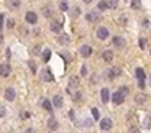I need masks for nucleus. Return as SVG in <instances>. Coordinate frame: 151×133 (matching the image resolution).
<instances>
[{
    "label": "nucleus",
    "instance_id": "38",
    "mask_svg": "<svg viewBox=\"0 0 151 133\" xmlns=\"http://www.w3.org/2000/svg\"><path fill=\"white\" fill-rule=\"evenodd\" d=\"M138 87L140 89H144V80H138Z\"/></svg>",
    "mask_w": 151,
    "mask_h": 133
},
{
    "label": "nucleus",
    "instance_id": "20",
    "mask_svg": "<svg viewBox=\"0 0 151 133\" xmlns=\"http://www.w3.org/2000/svg\"><path fill=\"white\" fill-rule=\"evenodd\" d=\"M58 41L61 43V45H69L71 38H69V35H61V36L58 38Z\"/></svg>",
    "mask_w": 151,
    "mask_h": 133
},
{
    "label": "nucleus",
    "instance_id": "27",
    "mask_svg": "<svg viewBox=\"0 0 151 133\" xmlns=\"http://www.w3.org/2000/svg\"><path fill=\"white\" fill-rule=\"evenodd\" d=\"M8 5L12 8H18L20 7V0H8Z\"/></svg>",
    "mask_w": 151,
    "mask_h": 133
},
{
    "label": "nucleus",
    "instance_id": "28",
    "mask_svg": "<svg viewBox=\"0 0 151 133\" xmlns=\"http://www.w3.org/2000/svg\"><path fill=\"white\" fill-rule=\"evenodd\" d=\"M92 117H94L95 120H98V118H100V112H98L97 108H92Z\"/></svg>",
    "mask_w": 151,
    "mask_h": 133
},
{
    "label": "nucleus",
    "instance_id": "46",
    "mask_svg": "<svg viewBox=\"0 0 151 133\" xmlns=\"http://www.w3.org/2000/svg\"><path fill=\"white\" fill-rule=\"evenodd\" d=\"M0 41H2V36H0Z\"/></svg>",
    "mask_w": 151,
    "mask_h": 133
},
{
    "label": "nucleus",
    "instance_id": "43",
    "mask_svg": "<svg viewBox=\"0 0 151 133\" xmlns=\"http://www.w3.org/2000/svg\"><path fill=\"white\" fill-rule=\"evenodd\" d=\"M5 115V108H0V117H3Z\"/></svg>",
    "mask_w": 151,
    "mask_h": 133
},
{
    "label": "nucleus",
    "instance_id": "44",
    "mask_svg": "<svg viewBox=\"0 0 151 133\" xmlns=\"http://www.w3.org/2000/svg\"><path fill=\"white\" fill-rule=\"evenodd\" d=\"M82 2H84V3H90L92 0H82Z\"/></svg>",
    "mask_w": 151,
    "mask_h": 133
},
{
    "label": "nucleus",
    "instance_id": "5",
    "mask_svg": "<svg viewBox=\"0 0 151 133\" xmlns=\"http://www.w3.org/2000/svg\"><path fill=\"white\" fill-rule=\"evenodd\" d=\"M108 35H110V33H108V30H107L105 27H100L97 30V38H98V40H102V41L107 40V38H108Z\"/></svg>",
    "mask_w": 151,
    "mask_h": 133
},
{
    "label": "nucleus",
    "instance_id": "4",
    "mask_svg": "<svg viewBox=\"0 0 151 133\" xmlns=\"http://www.w3.org/2000/svg\"><path fill=\"white\" fill-rule=\"evenodd\" d=\"M25 20H26V23H30V25H35V23L38 21V15L35 13V12H28V13L25 15Z\"/></svg>",
    "mask_w": 151,
    "mask_h": 133
},
{
    "label": "nucleus",
    "instance_id": "7",
    "mask_svg": "<svg viewBox=\"0 0 151 133\" xmlns=\"http://www.w3.org/2000/svg\"><path fill=\"white\" fill-rule=\"evenodd\" d=\"M49 30H51L53 33H61L63 23H61V21H51V23H49Z\"/></svg>",
    "mask_w": 151,
    "mask_h": 133
},
{
    "label": "nucleus",
    "instance_id": "9",
    "mask_svg": "<svg viewBox=\"0 0 151 133\" xmlns=\"http://www.w3.org/2000/svg\"><path fill=\"white\" fill-rule=\"evenodd\" d=\"M15 89L13 87H7L5 89V100H8V102H12V100H15Z\"/></svg>",
    "mask_w": 151,
    "mask_h": 133
},
{
    "label": "nucleus",
    "instance_id": "41",
    "mask_svg": "<svg viewBox=\"0 0 151 133\" xmlns=\"http://www.w3.org/2000/svg\"><path fill=\"white\" fill-rule=\"evenodd\" d=\"M69 118H71V120H74V118H76V115H74V112H72V110L69 112Z\"/></svg>",
    "mask_w": 151,
    "mask_h": 133
},
{
    "label": "nucleus",
    "instance_id": "25",
    "mask_svg": "<svg viewBox=\"0 0 151 133\" xmlns=\"http://www.w3.org/2000/svg\"><path fill=\"white\" fill-rule=\"evenodd\" d=\"M59 8H61L63 12H67V10H69V5H67V2H66V0H61V2H59Z\"/></svg>",
    "mask_w": 151,
    "mask_h": 133
},
{
    "label": "nucleus",
    "instance_id": "32",
    "mask_svg": "<svg viewBox=\"0 0 151 133\" xmlns=\"http://www.w3.org/2000/svg\"><path fill=\"white\" fill-rule=\"evenodd\" d=\"M144 126L146 128H151V118H144Z\"/></svg>",
    "mask_w": 151,
    "mask_h": 133
},
{
    "label": "nucleus",
    "instance_id": "39",
    "mask_svg": "<svg viewBox=\"0 0 151 133\" xmlns=\"http://www.w3.org/2000/svg\"><path fill=\"white\" fill-rule=\"evenodd\" d=\"M7 25H8V28H13V27H15V21H13V20H8V23H7Z\"/></svg>",
    "mask_w": 151,
    "mask_h": 133
},
{
    "label": "nucleus",
    "instance_id": "42",
    "mask_svg": "<svg viewBox=\"0 0 151 133\" xmlns=\"http://www.w3.org/2000/svg\"><path fill=\"white\" fill-rule=\"evenodd\" d=\"M33 53H35V54H38V53H39V46H35V49H33Z\"/></svg>",
    "mask_w": 151,
    "mask_h": 133
},
{
    "label": "nucleus",
    "instance_id": "36",
    "mask_svg": "<svg viewBox=\"0 0 151 133\" xmlns=\"http://www.w3.org/2000/svg\"><path fill=\"white\" fill-rule=\"evenodd\" d=\"M80 74H82V76H87V67H85V66H82V69H80Z\"/></svg>",
    "mask_w": 151,
    "mask_h": 133
},
{
    "label": "nucleus",
    "instance_id": "15",
    "mask_svg": "<svg viewBox=\"0 0 151 133\" xmlns=\"http://www.w3.org/2000/svg\"><path fill=\"white\" fill-rule=\"evenodd\" d=\"M113 45L117 48H125V40L122 36H113Z\"/></svg>",
    "mask_w": 151,
    "mask_h": 133
},
{
    "label": "nucleus",
    "instance_id": "10",
    "mask_svg": "<svg viewBox=\"0 0 151 133\" xmlns=\"http://www.w3.org/2000/svg\"><path fill=\"white\" fill-rule=\"evenodd\" d=\"M100 97H102V102H104V104H107V102L110 100V90H108L107 87H104V89L100 90Z\"/></svg>",
    "mask_w": 151,
    "mask_h": 133
},
{
    "label": "nucleus",
    "instance_id": "29",
    "mask_svg": "<svg viewBox=\"0 0 151 133\" xmlns=\"http://www.w3.org/2000/svg\"><path fill=\"white\" fill-rule=\"evenodd\" d=\"M80 99H82V94L77 92L76 95H74V102H80Z\"/></svg>",
    "mask_w": 151,
    "mask_h": 133
},
{
    "label": "nucleus",
    "instance_id": "12",
    "mask_svg": "<svg viewBox=\"0 0 151 133\" xmlns=\"http://www.w3.org/2000/svg\"><path fill=\"white\" fill-rule=\"evenodd\" d=\"M41 79L45 80V82H51V80H53V74H51V71H49V69H45V71L41 72Z\"/></svg>",
    "mask_w": 151,
    "mask_h": 133
},
{
    "label": "nucleus",
    "instance_id": "24",
    "mask_svg": "<svg viewBox=\"0 0 151 133\" xmlns=\"http://www.w3.org/2000/svg\"><path fill=\"white\" fill-rule=\"evenodd\" d=\"M131 8L133 10H140L141 8V0H131Z\"/></svg>",
    "mask_w": 151,
    "mask_h": 133
},
{
    "label": "nucleus",
    "instance_id": "14",
    "mask_svg": "<svg viewBox=\"0 0 151 133\" xmlns=\"http://www.w3.org/2000/svg\"><path fill=\"white\" fill-rule=\"evenodd\" d=\"M77 87H79V77L77 76H72L69 79V89L72 90V89H77Z\"/></svg>",
    "mask_w": 151,
    "mask_h": 133
},
{
    "label": "nucleus",
    "instance_id": "35",
    "mask_svg": "<svg viewBox=\"0 0 151 133\" xmlns=\"http://www.w3.org/2000/svg\"><path fill=\"white\" fill-rule=\"evenodd\" d=\"M30 69H31V72H36V66H35L33 61H30Z\"/></svg>",
    "mask_w": 151,
    "mask_h": 133
},
{
    "label": "nucleus",
    "instance_id": "34",
    "mask_svg": "<svg viewBox=\"0 0 151 133\" xmlns=\"http://www.w3.org/2000/svg\"><path fill=\"white\" fill-rule=\"evenodd\" d=\"M118 90H122V92H123L125 95H126V94H128V87H126V86H122L120 89H118Z\"/></svg>",
    "mask_w": 151,
    "mask_h": 133
},
{
    "label": "nucleus",
    "instance_id": "8",
    "mask_svg": "<svg viewBox=\"0 0 151 133\" xmlns=\"http://www.w3.org/2000/svg\"><path fill=\"white\" fill-rule=\"evenodd\" d=\"M85 20L90 21V23H95V21L100 20V15H98L97 12H89V13L85 15Z\"/></svg>",
    "mask_w": 151,
    "mask_h": 133
},
{
    "label": "nucleus",
    "instance_id": "22",
    "mask_svg": "<svg viewBox=\"0 0 151 133\" xmlns=\"http://www.w3.org/2000/svg\"><path fill=\"white\" fill-rule=\"evenodd\" d=\"M41 58H43V61H45V63H48V61H49V58H51V51H49V49H45V51H43V54H41Z\"/></svg>",
    "mask_w": 151,
    "mask_h": 133
},
{
    "label": "nucleus",
    "instance_id": "11",
    "mask_svg": "<svg viewBox=\"0 0 151 133\" xmlns=\"http://www.w3.org/2000/svg\"><path fill=\"white\" fill-rule=\"evenodd\" d=\"M92 54V48L89 45H84V46L80 48V56H84V58H89Z\"/></svg>",
    "mask_w": 151,
    "mask_h": 133
},
{
    "label": "nucleus",
    "instance_id": "21",
    "mask_svg": "<svg viewBox=\"0 0 151 133\" xmlns=\"http://www.w3.org/2000/svg\"><path fill=\"white\" fill-rule=\"evenodd\" d=\"M102 58H104V61L110 63V61L113 59V53H112V51H104V53H102Z\"/></svg>",
    "mask_w": 151,
    "mask_h": 133
},
{
    "label": "nucleus",
    "instance_id": "13",
    "mask_svg": "<svg viewBox=\"0 0 151 133\" xmlns=\"http://www.w3.org/2000/svg\"><path fill=\"white\" fill-rule=\"evenodd\" d=\"M48 128H49L51 132H56V130H58V120L54 118V117H51V118L48 120Z\"/></svg>",
    "mask_w": 151,
    "mask_h": 133
},
{
    "label": "nucleus",
    "instance_id": "2",
    "mask_svg": "<svg viewBox=\"0 0 151 133\" xmlns=\"http://www.w3.org/2000/svg\"><path fill=\"white\" fill-rule=\"evenodd\" d=\"M125 95L122 90H117V92H113L112 94V100H113V104H117V105H120V104H123L125 102Z\"/></svg>",
    "mask_w": 151,
    "mask_h": 133
},
{
    "label": "nucleus",
    "instance_id": "3",
    "mask_svg": "<svg viewBox=\"0 0 151 133\" xmlns=\"http://www.w3.org/2000/svg\"><path fill=\"white\" fill-rule=\"evenodd\" d=\"M10 72H12V67H10V64H0V76L2 77H8L10 76Z\"/></svg>",
    "mask_w": 151,
    "mask_h": 133
},
{
    "label": "nucleus",
    "instance_id": "30",
    "mask_svg": "<svg viewBox=\"0 0 151 133\" xmlns=\"http://www.w3.org/2000/svg\"><path fill=\"white\" fill-rule=\"evenodd\" d=\"M140 48H141V49H144V48H146V40H144V38H141V40H140Z\"/></svg>",
    "mask_w": 151,
    "mask_h": 133
},
{
    "label": "nucleus",
    "instance_id": "23",
    "mask_svg": "<svg viewBox=\"0 0 151 133\" xmlns=\"http://www.w3.org/2000/svg\"><path fill=\"white\" fill-rule=\"evenodd\" d=\"M43 108H45V110H48V112H51L53 110V104L51 102H49V100H43Z\"/></svg>",
    "mask_w": 151,
    "mask_h": 133
},
{
    "label": "nucleus",
    "instance_id": "18",
    "mask_svg": "<svg viewBox=\"0 0 151 133\" xmlns=\"http://www.w3.org/2000/svg\"><path fill=\"white\" fill-rule=\"evenodd\" d=\"M135 76H136V79L138 80H144V71L141 69V67H136V71H135Z\"/></svg>",
    "mask_w": 151,
    "mask_h": 133
},
{
    "label": "nucleus",
    "instance_id": "33",
    "mask_svg": "<svg viewBox=\"0 0 151 133\" xmlns=\"http://www.w3.org/2000/svg\"><path fill=\"white\" fill-rule=\"evenodd\" d=\"M43 13H45L46 17H51V10H49V8L46 7V8H43Z\"/></svg>",
    "mask_w": 151,
    "mask_h": 133
},
{
    "label": "nucleus",
    "instance_id": "40",
    "mask_svg": "<svg viewBox=\"0 0 151 133\" xmlns=\"http://www.w3.org/2000/svg\"><path fill=\"white\" fill-rule=\"evenodd\" d=\"M79 13H80V10H79V8H74V12H72V15H74V17H77Z\"/></svg>",
    "mask_w": 151,
    "mask_h": 133
},
{
    "label": "nucleus",
    "instance_id": "45",
    "mask_svg": "<svg viewBox=\"0 0 151 133\" xmlns=\"http://www.w3.org/2000/svg\"><path fill=\"white\" fill-rule=\"evenodd\" d=\"M150 82H151V76H150Z\"/></svg>",
    "mask_w": 151,
    "mask_h": 133
},
{
    "label": "nucleus",
    "instance_id": "1",
    "mask_svg": "<svg viewBox=\"0 0 151 133\" xmlns=\"http://www.w3.org/2000/svg\"><path fill=\"white\" fill-rule=\"evenodd\" d=\"M120 74H122V69H120V67H112V69H108V71L105 72V77L108 80H113L115 77H118Z\"/></svg>",
    "mask_w": 151,
    "mask_h": 133
},
{
    "label": "nucleus",
    "instance_id": "16",
    "mask_svg": "<svg viewBox=\"0 0 151 133\" xmlns=\"http://www.w3.org/2000/svg\"><path fill=\"white\" fill-rule=\"evenodd\" d=\"M146 100H148V95H146V94H138L136 97H135V102H136L138 105H141V104H144Z\"/></svg>",
    "mask_w": 151,
    "mask_h": 133
},
{
    "label": "nucleus",
    "instance_id": "19",
    "mask_svg": "<svg viewBox=\"0 0 151 133\" xmlns=\"http://www.w3.org/2000/svg\"><path fill=\"white\" fill-rule=\"evenodd\" d=\"M97 8H98V12H105V10L108 8L107 0H100V2H98V5H97Z\"/></svg>",
    "mask_w": 151,
    "mask_h": 133
},
{
    "label": "nucleus",
    "instance_id": "17",
    "mask_svg": "<svg viewBox=\"0 0 151 133\" xmlns=\"http://www.w3.org/2000/svg\"><path fill=\"white\" fill-rule=\"evenodd\" d=\"M53 105L56 107V108H61L63 107V97L61 95H54L53 97Z\"/></svg>",
    "mask_w": 151,
    "mask_h": 133
},
{
    "label": "nucleus",
    "instance_id": "37",
    "mask_svg": "<svg viewBox=\"0 0 151 133\" xmlns=\"http://www.w3.org/2000/svg\"><path fill=\"white\" fill-rule=\"evenodd\" d=\"M21 118H30V112H23L21 113Z\"/></svg>",
    "mask_w": 151,
    "mask_h": 133
},
{
    "label": "nucleus",
    "instance_id": "26",
    "mask_svg": "<svg viewBox=\"0 0 151 133\" xmlns=\"http://www.w3.org/2000/svg\"><path fill=\"white\" fill-rule=\"evenodd\" d=\"M107 3H108V8H112V10H115L118 7V0H107Z\"/></svg>",
    "mask_w": 151,
    "mask_h": 133
},
{
    "label": "nucleus",
    "instance_id": "6",
    "mask_svg": "<svg viewBox=\"0 0 151 133\" xmlns=\"http://www.w3.org/2000/svg\"><path fill=\"white\" fill-rule=\"evenodd\" d=\"M112 128V120L110 118H102L100 120V130L102 132H108Z\"/></svg>",
    "mask_w": 151,
    "mask_h": 133
},
{
    "label": "nucleus",
    "instance_id": "31",
    "mask_svg": "<svg viewBox=\"0 0 151 133\" xmlns=\"http://www.w3.org/2000/svg\"><path fill=\"white\" fill-rule=\"evenodd\" d=\"M3 20H5V17H3V13H0V31L3 28Z\"/></svg>",
    "mask_w": 151,
    "mask_h": 133
}]
</instances>
